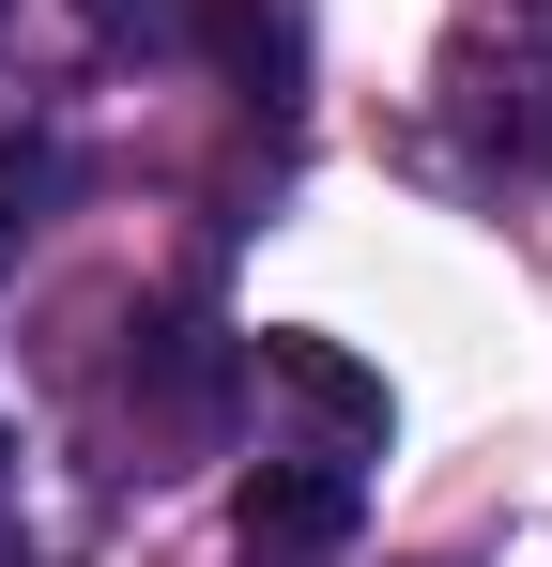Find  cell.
<instances>
[{
	"label": "cell",
	"mask_w": 552,
	"mask_h": 567,
	"mask_svg": "<svg viewBox=\"0 0 552 567\" xmlns=\"http://www.w3.org/2000/svg\"><path fill=\"white\" fill-rule=\"evenodd\" d=\"M460 138H476L491 169H522V185H552V62H538V47H522V62L460 47Z\"/></svg>",
	"instance_id": "cell-3"
},
{
	"label": "cell",
	"mask_w": 552,
	"mask_h": 567,
	"mask_svg": "<svg viewBox=\"0 0 552 567\" xmlns=\"http://www.w3.org/2000/svg\"><path fill=\"white\" fill-rule=\"evenodd\" d=\"M47 199H62V154H47V138H0V261L47 230Z\"/></svg>",
	"instance_id": "cell-4"
},
{
	"label": "cell",
	"mask_w": 552,
	"mask_h": 567,
	"mask_svg": "<svg viewBox=\"0 0 552 567\" xmlns=\"http://www.w3.org/2000/svg\"><path fill=\"white\" fill-rule=\"evenodd\" d=\"M246 369H262L276 399H292V414L323 430V445H384V430H399V399H384V369H354L338 338H292V322H276V338H246Z\"/></svg>",
	"instance_id": "cell-2"
},
{
	"label": "cell",
	"mask_w": 552,
	"mask_h": 567,
	"mask_svg": "<svg viewBox=\"0 0 552 567\" xmlns=\"http://www.w3.org/2000/svg\"><path fill=\"white\" fill-rule=\"evenodd\" d=\"M231 537H246V567H323L354 537V461H262L246 506H231Z\"/></svg>",
	"instance_id": "cell-1"
},
{
	"label": "cell",
	"mask_w": 552,
	"mask_h": 567,
	"mask_svg": "<svg viewBox=\"0 0 552 567\" xmlns=\"http://www.w3.org/2000/svg\"><path fill=\"white\" fill-rule=\"evenodd\" d=\"M92 16H108V31H170V0H92Z\"/></svg>",
	"instance_id": "cell-5"
}]
</instances>
